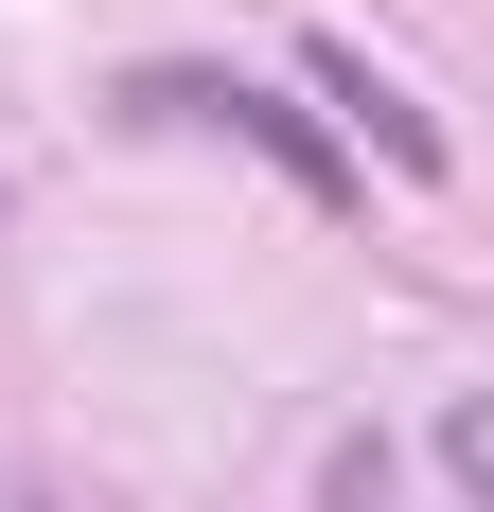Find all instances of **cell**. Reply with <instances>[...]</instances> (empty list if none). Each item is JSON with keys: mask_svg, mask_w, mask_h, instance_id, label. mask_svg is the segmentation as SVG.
Returning <instances> with one entry per match:
<instances>
[{"mask_svg": "<svg viewBox=\"0 0 494 512\" xmlns=\"http://www.w3.org/2000/svg\"><path fill=\"white\" fill-rule=\"evenodd\" d=\"M442 495L494 512V389H459V407H442Z\"/></svg>", "mask_w": 494, "mask_h": 512, "instance_id": "3957f363", "label": "cell"}, {"mask_svg": "<svg viewBox=\"0 0 494 512\" xmlns=\"http://www.w3.org/2000/svg\"><path fill=\"white\" fill-rule=\"evenodd\" d=\"M124 124H212V142L283 159V177H300L318 212L353 195V124H336V106H283V89H247V71H124Z\"/></svg>", "mask_w": 494, "mask_h": 512, "instance_id": "6da1fadb", "label": "cell"}, {"mask_svg": "<svg viewBox=\"0 0 494 512\" xmlns=\"http://www.w3.org/2000/svg\"><path fill=\"white\" fill-rule=\"evenodd\" d=\"M318 106H336V124H353L371 159H389V177H459V142H442V106H406V89H389V71H371L353 36H318Z\"/></svg>", "mask_w": 494, "mask_h": 512, "instance_id": "7a4b0ae2", "label": "cell"}]
</instances>
